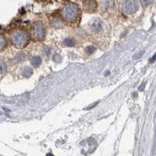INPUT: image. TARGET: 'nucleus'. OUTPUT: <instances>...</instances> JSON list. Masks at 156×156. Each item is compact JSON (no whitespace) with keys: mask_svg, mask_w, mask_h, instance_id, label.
I'll return each mask as SVG.
<instances>
[{"mask_svg":"<svg viewBox=\"0 0 156 156\" xmlns=\"http://www.w3.org/2000/svg\"><path fill=\"white\" fill-rule=\"evenodd\" d=\"M47 156H54V155L52 154H50V153H49V154L47 155Z\"/></svg>","mask_w":156,"mask_h":156,"instance_id":"nucleus-17","label":"nucleus"},{"mask_svg":"<svg viewBox=\"0 0 156 156\" xmlns=\"http://www.w3.org/2000/svg\"><path fill=\"white\" fill-rule=\"evenodd\" d=\"M51 25L56 29H61L64 27V21L61 17H55L52 19Z\"/></svg>","mask_w":156,"mask_h":156,"instance_id":"nucleus-7","label":"nucleus"},{"mask_svg":"<svg viewBox=\"0 0 156 156\" xmlns=\"http://www.w3.org/2000/svg\"><path fill=\"white\" fill-rule=\"evenodd\" d=\"M63 1H69V0H63Z\"/></svg>","mask_w":156,"mask_h":156,"instance_id":"nucleus-18","label":"nucleus"},{"mask_svg":"<svg viewBox=\"0 0 156 156\" xmlns=\"http://www.w3.org/2000/svg\"><path fill=\"white\" fill-rule=\"evenodd\" d=\"M91 30L94 33H98L102 29V23L99 19H94L90 24Z\"/></svg>","mask_w":156,"mask_h":156,"instance_id":"nucleus-6","label":"nucleus"},{"mask_svg":"<svg viewBox=\"0 0 156 156\" xmlns=\"http://www.w3.org/2000/svg\"><path fill=\"white\" fill-rule=\"evenodd\" d=\"M122 10L126 14H133L138 10L137 0H124L122 5Z\"/></svg>","mask_w":156,"mask_h":156,"instance_id":"nucleus-3","label":"nucleus"},{"mask_svg":"<svg viewBox=\"0 0 156 156\" xmlns=\"http://www.w3.org/2000/svg\"><path fill=\"white\" fill-rule=\"evenodd\" d=\"M7 71V66L2 60L0 59V73H4Z\"/></svg>","mask_w":156,"mask_h":156,"instance_id":"nucleus-12","label":"nucleus"},{"mask_svg":"<svg viewBox=\"0 0 156 156\" xmlns=\"http://www.w3.org/2000/svg\"><path fill=\"white\" fill-rule=\"evenodd\" d=\"M98 3L96 0H84L83 2V9L88 13H94L97 9Z\"/></svg>","mask_w":156,"mask_h":156,"instance_id":"nucleus-4","label":"nucleus"},{"mask_svg":"<svg viewBox=\"0 0 156 156\" xmlns=\"http://www.w3.org/2000/svg\"><path fill=\"white\" fill-rule=\"evenodd\" d=\"M102 7L105 10H112L115 7V0H102Z\"/></svg>","mask_w":156,"mask_h":156,"instance_id":"nucleus-8","label":"nucleus"},{"mask_svg":"<svg viewBox=\"0 0 156 156\" xmlns=\"http://www.w3.org/2000/svg\"><path fill=\"white\" fill-rule=\"evenodd\" d=\"M41 63V59L39 56H34L31 59V64L34 67H38Z\"/></svg>","mask_w":156,"mask_h":156,"instance_id":"nucleus-9","label":"nucleus"},{"mask_svg":"<svg viewBox=\"0 0 156 156\" xmlns=\"http://www.w3.org/2000/svg\"><path fill=\"white\" fill-rule=\"evenodd\" d=\"M6 45H7V41L5 40L4 37L0 35V49H3L6 46Z\"/></svg>","mask_w":156,"mask_h":156,"instance_id":"nucleus-14","label":"nucleus"},{"mask_svg":"<svg viewBox=\"0 0 156 156\" xmlns=\"http://www.w3.org/2000/svg\"><path fill=\"white\" fill-rule=\"evenodd\" d=\"M33 34L37 39L43 38L45 35V28L44 25L41 23H37L34 24Z\"/></svg>","mask_w":156,"mask_h":156,"instance_id":"nucleus-5","label":"nucleus"},{"mask_svg":"<svg viewBox=\"0 0 156 156\" xmlns=\"http://www.w3.org/2000/svg\"><path fill=\"white\" fill-rule=\"evenodd\" d=\"M94 51H95V48L93 47V46H88V47L86 48V49H85L86 53L88 54V55L92 54Z\"/></svg>","mask_w":156,"mask_h":156,"instance_id":"nucleus-15","label":"nucleus"},{"mask_svg":"<svg viewBox=\"0 0 156 156\" xmlns=\"http://www.w3.org/2000/svg\"><path fill=\"white\" fill-rule=\"evenodd\" d=\"M28 34L23 30H17L13 35L12 40L13 44H15L18 47H24L28 44Z\"/></svg>","mask_w":156,"mask_h":156,"instance_id":"nucleus-2","label":"nucleus"},{"mask_svg":"<svg viewBox=\"0 0 156 156\" xmlns=\"http://www.w3.org/2000/svg\"><path fill=\"white\" fill-rule=\"evenodd\" d=\"M155 60H156V53L155 54L154 56H152L151 59H150V62H154Z\"/></svg>","mask_w":156,"mask_h":156,"instance_id":"nucleus-16","label":"nucleus"},{"mask_svg":"<svg viewBox=\"0 0 156 156\" xmlns=\"http://www.w3.org/2000/svg\"><path fill=\"white\" fill-rule=\"evenodd\" d=\"M80 15V8L77 4L70 2L65 6L63 9L64 18L70 22H73L77 19Z\"/></svg>","mask_w":156,"mask_h":156,"instance_id":"nucleus-1","label":"nucleus"},{"mask_svg":"<svg viewBox=\"0 0 156 156\" xmlns=\"http://www.w3.org/2000/svg\"><path fill=\"white\" fill-rule=\"evenodd\" d=\"M33 73V70L30 67H26L23 71V75L25 77H30Z\"/></svg>","mask_w":156,"mask_h":156,"instance_id":"nucleus-11","label":"nucleus"},{"mask_svg":"<svg viewBox=\"0 0 156 156\" xmlns=\"http://www.w3.org/2000/svg\"><path fill=\"white\" fill-rule=\"evenodd\" d=\"M141 2V6L144 7V8H146L147 7H148L151 3L152 2V0H140Z\"/></svg>","mask_w":156,"mask_h":156,"instance_id":"nucleus-13","label":"nucleus"},{"mask_svg":"<svg viewBox=\"0 0 156 156\" xmlns=\"http://www.w3.org/2000/svg\"><path fill=\"white\" fill-rule=\"evenodd\" d=\"M63 45H66V47H73L75 45V41L73 38H66L63 41Z\"/></svg>","mask_w":156,"mask_h":156,"instance_id":"nucleus-10","label":"nucleus"}]
</instances>
